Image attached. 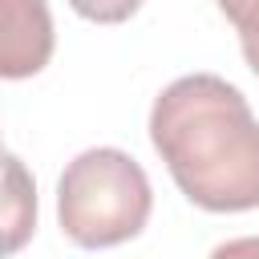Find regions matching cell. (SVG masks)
<instances>
[{"label":"cell","instance_id":"1","mask_svg":"<svg viewBox=\"0 0 259 259\" xmlns=\"http://www.w3.org/2000/svg\"><path fill=\"white\" fill-rule=\"evenodd\" d=\"M150 142L194 206L214 214L259 206V117L227 77L170 81L154 97Z\"/></svg>","mask_w":259,"mask_h":259},{"label":"cell","instance_id":"6","mask_svg":"<svg viewBox=\"0 0 259 259\" xmlns=\"http://www.w3.org/2000/svg\"><path fill=\"white\" fill-rule=\"evenodd\" d=\"M69 8L93 24H121L142 8V0H69Z\"/></svg>","mask_w":259,"mask_h":259},{"label":"cell","instance_id":"7","mask_svg":"<svg viewBox=\"0 0 259 259\" xmlns=\"http://www.w3.org/2000/svg\"><path fill=\"white\" fill-rule=\"evenodd\" d=\"M206 259H259V235H239V239H227V243H219Z\"/></svg>","mask_w":259,"mask_h":259},{"label":"cell","instance_id":"5","mask_svg":"<svg viewBox=\"0 0 259 259\" xmlns=\"http://www.w3.org/2000/svg\"><path fill=\"white\" fill-rule=\"evenodd\" d=\"M219 8L239 32L243 61L251 65V73H259V0H219Z\"/></svg>","mask_w":259,"mask_h":259},{"label":"cell","instance_id":"3","mask_svg":"<svg viewBox=\"0 0 259 259\" xmlns=\"http://www.w3.org/2000/svg\"><path fill=\"white\" fill-rule=\"evenodd\" d=\"M57 49L49 0H0V77H36Z\"/></svg>","mask_w":259,"mask_h":259},{"label":"cell","instance_id":"2","mask_svg":"<svg viewBox=\"0 0 259 259\" xmlns=\"http://www.w3.org/2000/svg\"><path fill=\"white\" fill-rule=\"evenodd\" d=\"M154 190L138 158L117 146L81 150L57 182V219L69 243L85 251L117 247L150 223Z\"/></svg>","mask_w":259,"mask_h":259},{"label":"cell","instance_id":"4","mask_svg":"<svg viewBox=\"0 0 259 259\" xmlns=\"http://www.w3.org/2000/svg\"><path fill=\"white\" fill-rule=\"evenodd\" d=\"M36 231V182L28 166L0 150V259L16 255Z\"/></svg>","mask_w":259,"mask_h":259}]
</instances>
